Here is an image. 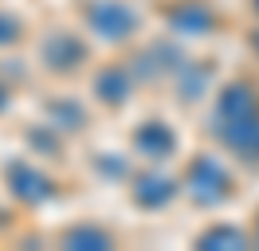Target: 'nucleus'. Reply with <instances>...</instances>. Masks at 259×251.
I'll return each instance as SVG.
<instances>
[{
	"label": "nucleus",
	"instance_id": "obj_1",
	"mask_svg": "<svg viewBox=\"0 0 259 251\" xmlns=\"http://www.w3.org/2000/svg\"><path fill=\"white\" fill-rule=\"evenodd\" d=\"M212 134L232 157L259 165V87L251 78H232L220 87L212 106Z\"/></svg>",
	"mask_w": 259,
	"mask_h": 251
},
{
	"label": "nucleus",
	"instance_id": "obj_2",
	"mask_svg": "<svg viewBox=\"0 0 259 251\" xmlns=\"http://www.w3.org/2000/svg\"><path fill=\"white\" fill-rule=\"evenodd\" d=\"M181 188H185V196L193 204H200V208H220V204H228L236 196V177H232V169H228V161L220 153L204 149V153H196L193 161H189Z\"/></svg>",
	"mask_w": 259,
	"mask_h": 251
},
{
	"label": "nucleus",
	"instance_id": "obj_3",
	"mask_svg": "<svg viewBox=\"0 0 259 251\" xmlns=\"http://www.w3.org/2000/svg\"><path fill=\"white\" fill-rule=\"evenodd\" d=\"M4 188H8V196H16L20 204H28V208H44L48 200H55V181H51V173L44 165H35L32 157H12L8 165H4Z\"/></svg>",
	"mask_w": 259,
	"mask_h": 251
},
{
	"label": "nucleus",
	"instance_id": "obj_4",
	"mask_svg": "<svg viewBox=\"0 0 259 251\" xmlns=\"http://www.w3.org/2000/svg\"><path fill=\"white\" fill-rule=\"evenodd\" d=\"M87 24H91V35H98V39L126 44V39L138 35L142 16L130 0H91L87 4Z\"/></svg>",
	"mask_w": 259,
	"mask_h": 251
},
{
	"label": "nucleus",
	"instance_id": "obj_5",
	"mask_svg": "<svg viewBox=\"0 0 259 251\" xmlns=\"http://www.w3.org/2000/svg\"><path fill=\"white\" fill-rule=\"evenodd\" d=\"M39 63L48 67L51 75H71L87 63V44H82L75 31L67 28H55L39 39Z\"/></svg>",
	"mask_w": 259,
	"mask_h": 251
},
{
	"label": "nucleus",
	"instance_id": "obj_6",
	"mask_svg": "<svg viewBox=\"0 0 259 251\" xmlns=\"http://www.w3.org/2000/svg\"><path fill=\"white\" fill-rule=\"evenodd\" d=\"M126 185H130V200L138 204V208H146V212L169 204L181 192V181H173V177L161 173V169H142L138 177H130Z\"/></svg>",
	"mask_w": 259,
	"mask_h": 251
},
{
	"label": "nucleus",
	"instance_id": "obj_7",
	"mask_svg": "<svg viewBox=\"0 0 259 251\" xmlns=\"http://www.w3.org/2000/svg\"><path fill=\"white\" fill-rule=\"evenodd\" d=\"M130 141H134V153L146 157V161H165L169 153H177V130L161 118H146Z\"/></svg>",
	"mask_w": 259,
	"mask_h": 251
},
{
	"label": "nucleus",
	"instance_id": "obj_8",
	"mask_svg": "<svg viewBox=\"0 0 259 251\" xmlns=\"http://www.w3.org/2000/svg\"><path fill=\"white\" fill-rule=\"evenodd\" d=\"M95 98L102 106H126L130 98H134V75H130V63H110V67H102L95 75Z\"/></svg>",
	"mask_w": 259,
	"mask_h": 251
},
{
	"label": "nucleus",
	"instance_id": "obj_9",
	"mask_svg": "<svg viewBox=\"0 0 259 251\" xmlns=\"http://www.w3.org/2000/svg\"><path fill=\"white\" fill-rule=\"evenodd\" d=\"M212 24H216V12H212L204 0H185L181 16H173V28L181 35H208V31H216Z\"/></svg>",
	"mask_w": 259,
	"mask_h": 251
},
{
	"label": "nucleus",
	"instance_id": "obj_10",
	"mask_svg": "<svg viewBox=\"0 0 259 251\" xmlns=\"http://www.w3.org/2000/svg\"><path fill=\"white\" fill-rule=\"evenodd\" d=\"M63 243L67 247H110L114 235L95 228V224H79V228H67L63 232Z\"/></svg>",
	"mask_w": 259,
	"mask_h": 251
},
{
	"label": "nucleus",
	"instance_id": "obj_11",
	"mask_svg": "<svg viewBox=\"0 0 259 251\" xmlns=\"http://www.w3.org/2000/svg\"><path fill=\"white\" fill-rule=\"evenodd\" d=\"M216 243H228V247H243V243H247V232H240V228H224V224H212L208 232L196 235V247H216Z\"/></svg>",
	"mask_w": 259,
	"mask_h": 251
},
{
	"label": "nucleus",
	"instance_id": "obj_12",
	"mask_svg": "<svg viewBox=\"0 0 259 251\" xmlns=\"http://www.w3.org/2000/svg\"><path fill=\"white\" fill-rule=\"evenodd\" d=\"M8 102H12V91H8V82H0V110H8Z\"/></svg>",
	"mask_w": 259,
	"mask_h": 251
},
{
	"label": "nucleus",
	"instance_id": "obj_13",
	"mask_svg": "<svg viewBox=\"0 0 259 251\" xmlns=\"http://www.w3.org/2000/svg\"><path fill=\"white\" fill-rule=\"evenodd\" d=\"M251 51H255V55H259V28L251 31Z\"/></svg>",
	"mask_w": 259,
	"mask_h": 251
},
{
	"label": "nucleus",
	"instance_id": "obj_14",
	"mask_svg": "<svg viewBox=\"0 0 259 251\" xmlns=\"http://www.w3.org/2000/svg\"><path fill=\"white\" fill-rule=\"evenodd\" d=\"M251 239L259 243V216H255V224H251Z\"/></svg>",
	"mask_w": 259,
	"mask_h": 251
}]
</instances>
